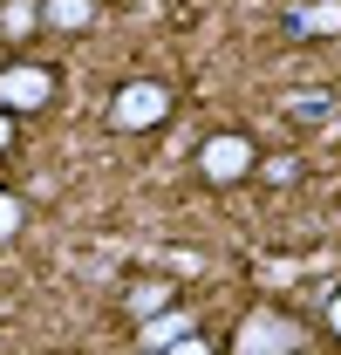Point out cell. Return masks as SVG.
Masks as SVG:
<instances>
[{
    "label": "cell",
    "instance_id": "cell-1",
    "mask_svg": "<svg viewBox=\"0 0 341 355\" xmlns=\"http://www.w3.org/2000/svg\"><path fill=\"white\" fill-rule=\"evenodd\" d=\"M253 171H259V144L246 130H218V137L198 144V178L218 184V191H225V184H246Z\"/></svg>",
    "mask_w": 341,
    "mask_h": 355
},
{
    "label": "cell",
    "instance_id": "cell-8",
    "mask_svg": "<svg viewBox=\"0 0 341 355\" xmlns=\"http://www.w3.org/2000/svg\"><path fill=\"white\" fill-rule=\"evenodd\" d=\"M177 301V287L170 280H143V287H130V314L143 321V314H157V308H170Z\"/></svg>",
    "mask_w": 341,
    "mask_h": 355
},
{
    "label": "cell",
    "instance_id": "cell-11",
    "mask_svg": "<svg viewBox=\"0 0 341 355\" xmlns=\"http://www.w3.org/2000/svg\"><path fill=\"white\" fill-rule=\"evenodd\" d=\"M7 144H14V110H0V157H7Z\"/></svg>",
    "mask_w": 341,
    "mask_h": 355
},
{
    "label": "cell",
    "instance_id": "cell-7",
    "mask_svg": "<svg viewBox=\"0 0 341 355\" xmlns=\"http://www.w3.org/2000/svg\"><path fill=\"white\" fill-rule=\"evenodd\" d=\"M42 21H48V28H62V35H82L89 21H96V0H48Z\"/></svg>",
    "mask_w": 341,
    "mask_h": 355
},
{
    "label": "cell",
    "instance_id": "cell-10",
    "mask_svg": "<svg viewBox=\"0 0 341 355\" xmlns=\"http://www.w3.org/2000/svg\"><path fill=\"white\" fill-rule=\"evenodd\" d=\"M14 232H21V198H14V191H0V246H7Z\"/></svg>",
    "mask_w": 341,
    "mask_h": 355
},
{
    "label": "cell",
    "instance_id": "cell-6",
    "mask_svg": "<svg viewBox=\"0 0 341 355\" xmlns=\"http://www.w3.org/2000/svg\"><path fill=\"white\" fill-rule=\"evenodd\" d=\"M294 35L300 42H328V35H341V0H307L294 14Z\"/></svg>",
    "mask_w": 341,
    "mask_h": 355
},
{
    "label": "cell",
    "instance_id": "cell-12",
    "mask_svg": "<svg viewBox=\"0 0 341 355\" xmlns=\"http://www.w3.org/2000/svg\"><path fill=\"white\" fill-rule=\"evenodd\" d=\"M328 328H335V335H341V287H335V294H328Z\"/></svg>",
    "mask_w": 341,
    "mask_h": 355
},
{
    "label": "cell",
    "instance_id": "cell-2",
    "mask_svg": "<svg viewBox=\"0 0 341 355\" xmlns=\"http://www.w3.org/2000/svg\"><path fill=\"white\" fill-rule=\"evenodd\" d=\"M110 123H116V130H130V137H143V130H157V123H170V89L150 83V76L123 83L116 96H110Z\"/></svg>",
    "mask_w": 341,
    "mask_h": 355
},
{
    "label": "cell",
    "instance_id": "cell-5",
    "mask_svg": "<svg viewBox=\"0 0 341 355\" xmlns=\"http://www.w3.org/2000/svg\"><path fill=\"white\" fill-rule=\"evenodd\" d=\"M137 328H143V349L170 355L177 342H184V335H191V328H198V321H191V314H177V308H157V314H143Z\"/></svg>",
    "mask_w": 341,
    "mask_h": 355
},
{
    "label": "cell",
    "instance_id": "cell-3",
    "mask_svg": "<svg viewBox=\"0 0 341 355\" xmlns=\"http://www.w3.org/2000/svg\"><path fill=\"white\" fill-rule=\"evenodd\" d=\"M232 349H239V355H294V349H307V328H300L294 314L253 308L239 328H232Z\"/></svg>",
    "mask_w": 341,
    "mask_h": 355
},
{
    "label": "cell",
    "instance_id": "cell-9",
    "mask_svg": "<svg viewBox=\"0 0 341 355\" xmlns=\"http://www.w3.org/2000/svg\"><path fill=\"white\" fill-rule=\"evenodd\" d=\"M35 21H42V14H35V0H7V7H0V28H7L14 42H21V35H35Z\"/></svg>",
    "mask_w": 341,
    "mask_h": 355
},
{
    "label": "cell",
    "instance_id": "cell-4",
    "mask_svg": "<svg viewBox=\"0 0 341 355\" xmlns=\"http://www.w3.org/2000/svg\"><path fill=\"white\" fill-rule=\"evenodd\" d=\"M48 103H55V69H42V62L0 69V110H48Z\"/></svg>",
    "mask_w": 341,
    "mask_h": 355
}]
</instances>
